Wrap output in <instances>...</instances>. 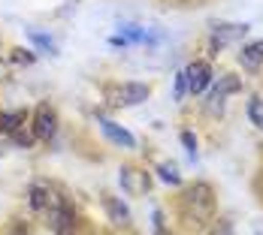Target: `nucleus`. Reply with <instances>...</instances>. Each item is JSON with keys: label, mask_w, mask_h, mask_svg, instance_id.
I'll list each match as a JSON object with an SVG mask.
<instances>
[{"label": "nucleus", "mask_w": 263, "mask_h": 235, "mask_svg": "<svg viewBox=\"0 0 263 235\" xmlns=\"http://www.w3.org/2000/svg\"><path fill=\"white\" fill-rule=\"evenodd\" d=\"M179 208H182V217H184V223H187V226H194V229L209 226L212 220H215V211H218L215 187H212L209 181L191 184V187L182 193Z\"/></svg>", "instance_id": "f257e3e1"}, {"label": "nucleus", "mask_w": 263, "mask_h": 235, "mask_svg": "<svg viewBox=\"0 0 263 235\" xmlns=\"http://www.w3.org/2000/svg\"><path fill=\"white\" fill-rule=\"evenodd\" d=\"M46 223H49V229L54 235H76V208L64 199V196H58L54 193L52 205L46 208Z\"/></svg>", "instance_id": "f03ea898"}, {"label": "nucleus", "mask_w": 263, "mask_h": 235, "mask_svg": "<svg viewBox=\"0 0 263 235\" xmlns=\"http://www.w3.org/2000/svg\"><path fill=\"white\" fill-rule=\"evenodd\" d=\"M58 127H61V121H58V112H54V105L36 103L33 115H30V133L36 136V142H54Z\"/></svg>", "instance_id": "7ed1b4c3"}, {"label": "nucleus", "mask_w": 263, "mask_h": 235, "mask_svg": "<svg viewBox=\"0 0 263 235\" xmlns=\"http://www.w3.org/2000/svg\"><path fill=\"white\" fill-rule=\"evenodd\" d=\"M118 184L127 196H145L152 190V175L145 169H136V166H121L118 169Z\"/></svg>", "instance_id": "20e7f679"}, {"label": "nucleus", "mask_w": 263, "mask_h": 235, "mask_svg": "<svg viewBox=\"0 0 263 235\" xmlns=\"http://www.w3.org/2000/svg\"><path fill=\"white\" fill-rule=\"evenodd\" d=\"M182 73H184V81H187V94H194V97L206 94L209 84H212V78H215L212 76L209 60H191Z\"/></svg>", "instance_id": "39448f33"}, {"label": "nucleus", "mask_w": 263, "mask_h": 235, "mask_svg": "<svg viewBox=\"0 0 263 235\" xmlns=\"http://www.w3.org/2000/svg\"><path fill=\"white\" fill-rule=\"evenodd\" d=\"M209 88H212L209 91V105L212 109H221L227 97H233V94L242 91V78L233 76V73H227V76L218 78V84H209Z\"/></svg>", "instance_id": "423d86ee"}, {"label": "nucleus", "mask_w": 263, "mask_h": 235, "mask_svg": "<svg viewBox=\"0 0 263 235\" xmlns=\"http://www.w3.org/2000/svg\"><path fill=\"white\" fill-rule=\"evenodd\" d=\"M100 133H103L106 139L115 145V148H136V136H133L127 127H121V124H115L112 118H100Z\"/></svg>", "instance_id": "0eeeda50"}, {"label": "nucleus", "mask_w": 263, "mask_h": 235, "mask_svg": "<svg viewBox=\"0 0 263 235\" xmlns=\"http://www.w3.org/2000/svg\"><path fill=\"white\" fill-rule=\"evenodd\" d=\"M115 97H118L115 105H139L152 97V88L142 84V81H124V84H118Z\"/></svg>", "instance_id": "6e6552de"}, {"label": "nucleus", "mask_w": 263, "mask_h": 235, "mask_svg": "<svg viewBox=\"0 0 263 235\" xmlns=\"http://www.w3.org/2000/svg\"><path fill=\"white\" fill-rule=\"evenodd\" d=\"M103 211L115 226H130L133 214H130V208H127V202H121V196H109V193H103Z\"/></svg>", "instance_id": "1a4fd4ad"}, {"label": "nucleus", "mask_w": 263, "mask_h": 235, "mask_svg": "<svg viewBox=\"0 0 263 235\" xmlns=\"http://www.w3.org/2000/svg\"><path fill=\"white\" fill-rule=\"evenodd\" d=\"M52 199H54V193H52V187L49 184H30L27 187V205H30V211H36V214H46V208L52 205Z\"/></svg>", "instance_id": "9d476101"}, {"label": "nucleus", "mask_w": 263, "mask_h": 235, "mask_svg": "<svg viewBox=\"0 0 263 235\" xmlns=\"http://www.w3.org/2000/svg\"><path fill=\"white\" fill-rule=\"evenodd\" d=\"M239 63L245 67V70H260L263 67V39H254V42H245L242 49H239Z\"/></svg>", "instance_id": "9b49d317"}, {"label": "nucleus", "mask_w": 263, "mask_h": 235, "mask_svg": "<svg viewBox=\"0 0 263 235\" xmlns=\"http://www.w3.org/2000/svg\"><path fill=\"white\" fill-rule=\"evenodd\" d=\"M248 30L251 25H227V22H215L212 25V36H218V39H224V42H236V39H245L248 36Z\"/></svg>", "instance_id": "f8f14e48"}, {"label": "nucleus", "mask_w": 263, "mask_h": 235, "mask_svg": "<svg viewBox=\"0 0 263 235\" xmlns=\"http://www.w3.org/2000/svg\"><path fill=\"white\" fill-rule=\"evenodd\" d=\"M30 121V112L27 109H12V112H0V136H9L18 127H25Z\"/></svg>", "instance_id": "ddd939ff"}, {"label": "nucleus", "mask_w": 263, "mask_h": 235, "mask_svg": "<svg viewBox=\"0 0 263 235\" xmlns=\"http://www.w3.org/2000/svg\"><path fill=\"white\" fill-rule=\"evenodd\" d=\"M158 178L163 184H170V187H182V172H179V163H173V160H163L158 163Z\"/></svg>", "instance_id": "4468645a"}, {"label": "nucleus", "mask_w": 263, "mask_h": 235, "mask_svg": "<svg viewBox=\"0 0 263 235\" xmlns=\"http://www.w3.org/2000/svg\"><path fill=\"white\" fill-rule=\"evenodd\" d=\"M118 33H121L127 42H148V33L139 25H130V22H121V25H118Z\"/></svg>", "instance_id": "2eb2a0df"}, {"label": "nucleus", "mask_w": 263, "mask_h": 235, "mask_svg": "<svg viewBox=\"0 0 263 235\" xmlns=\"http://www.w3.org/2000/svg\"><path fill=\"white\" fill-rule=\"evenodd\" d=\"M9 142H12L15 148H25V151H27V148H33V145H36V136L27 130V127H18L15 133H9Z\"/></svg>", "instance_id": "dca6fc26"}, {"label": "nucleus", "mask_w": 263, "mask_h": 235, "mask_svg": "<svg viewBox=\"0 0 263 235\" xmlns=\"http://www.w3.org/2000/svg\"><path fill=\"white\" fill-rule=\"evenodd\" d=\"M30 42L40 49L43 54H49V57H58V46H54L52 39L46 36V33H36V30H30Z\"/></svg>", "instance_id": "f3484780"}, {"label": "nucleus", "mask_w": 263, "mask_h": 235, "mask_svg": "<svg viewBox=\"0 0 263 235\" xmlns=\"http://www.w3.org/2000/svg\"><path fill=\"white\" fill-rule=\"evenodd\" d=\"M245 112H248V121H251L257 130H263V100H260V97H251Z\"/></svg>", "instance_id": "a211bd4d"}, {"label": "nucleus", "mask_w": 263, "mask_h": 235, "mask_svg": "<svg viewBox=\"0 0 263 235\" xmlns=\"http://www.w3.org/2000/svg\"><path fill=\"white\" fill-rule=\"evenodd\" d=\"M152 226H155V235H173L166 229V217H163V211L155 208L152 211Z\"/></svg>", "instance_id": "6ab92c4d"}, {"label": "nucleus", "mask_w": 263, "mask_h": 235, "mask_svg": "<svg viewBox=\"0 0 263 235\" xmlns=\"http://www.w3.org/2000/svg\"><path fill=\"white\" fill-rule=\"evenodd\" d=\"M12 60L22 63V67H30V63H36V52H30V49H15V52H12Z\"/></svg>", "instance_id": "aec40b11"}, {"label": "nucleus", "mask_w": 263, "mask_h": 235, "mask_svg": "<svg viewBox=\"0 0 263 235\" xmlns=\"http://www.w3.org/2000/svg\"><path fill=\"white\" fill-rule=\"evenodd\" d=\"M179 139H182V145H184V151H187V157L194 160V157H197V136H194L191 130H182V136H179Z\"/></svg>", "instance_id": "412c9836"}, {"label": "nucleus", "mask_w": 263, "mask_h": 235, "mask_svg": "<svg viewBox=\"0 0 263 235\" xmlns=\"http://www.w3.org/2000/svg\"><path fill=\"white\" fill-rule=\"evenodd\" d=\"M184 94H187V81H184V73L179 70L176 73V84H173V100H184Z\"/></svg>", "instance_id": "4be33fe9"}, {"label": "nucleus", "mask_w": 263, "mask_h": 235, "mask_svg": "<svg viewBox=\"0 0 263 235\" xmlns=\"http://www.w3.org/2000/svg\"><path fill=\"white\" fill-rule=\"evenodd\" d=\"M3 235H33V232H30V226H27L25 220H12V223L6 226V232H3Z\"/></svg>", "instance_id": "5701e85b"}, {"label": "nucleus", "mask_w": 263, "mask_h": 235, "mask_svg": "<svg viewBox=\"0 0 263 235\" xmlns=\"http://www.w3.org/2000/svg\"><path fill=\"white\" fill-rule=\"evenodd\" d=\"M209 235H233V223H230V220H218L209 229Z\"/></svg>", "instance_id": "b1692460"}, {"label": "nucleus", "mask_w": 263, "mask_h": 235, "mask_svg": "<svg viewBox=\"0 0 263 235\" xmlns=\"http://www.w3.org/2000/svg\"><path fill=\"white\" fill-rule=\"evenodd\" d=\"M109 46H115V49H127L130 42H127V39H124V36L118 33V36H112V39H109Z\"/></svg>", "instance_id": "393cba45"}]
</instances>
